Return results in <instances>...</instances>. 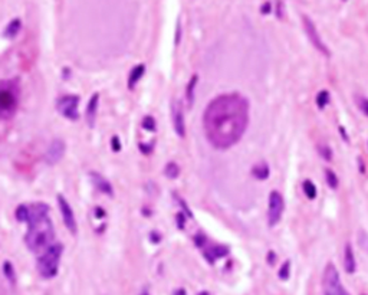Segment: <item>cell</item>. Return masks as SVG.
<instances>
[{"instance_id": "cell-17", "label": "cell", "mask_w": 368, "mask_h": 295, "mask_svg": "<svg viewBox=\"0 0 368 295\" xmlns=\"http://www.w3.org/2000/svg\"><path fill=\"white\" fill-rule=\"evenodd\" d=\"M20 26H22L20 19H13L9 25L6 26V29L3 32V36H5V38H9V39H13V38L19 33Z\"/></svg>"}, {"instance_id": "cell-25", "label": "cell", "mask_w": 368, "mask_h": 295, "mask_svg": "<svg viewBox=\"0 0 368 295\" xmlns=\"http://www.w3.org/2000/svg\"><path fill=\"white\" fill-rule=\"evenodd\" d=\"M3 272H5L6 278L10 281V284H15L16 275H15V269H13V266H12L10 262H5L3 264Z\"/></svg>"}, {"instance_id": "cell-29", "label": "cell", "mask_w": 368, "mask_h": 295, "mask_svg": "<svg viewBox=\"0 0 368 295\" xmlns=\"http://www.w3.org/2000/svg\"><path fill=\"white\" fill-rule=\"evenodd\" d=\"M320 154L321 157H324L325 160H331L332 158V151L328 146H320Z\"/></svg>"}, {"instance_id": "cell-4", "label": "cell", "mask_w": 368, "mask_h": 295, "mask_svg": "<svg viewBox=\"0 0 368 295\" xmlns=\"http://www.w3.org/2000/svg\"><path fill=\"white\" fill-rule=\"evenodd\" d=\"M322 286H324V294L325 295H349L348 291L342 286L339 274L335 265L328 264L324 276H322Z\"/></svg>"}, {"instance_id": "cell-30", "label": "cell", "mask_w": 368, "mask_h": 295, "mask_svg": "<svg viewBox=\"0 0 368 295\" xmlns=\"http://www.w3.org/2000/svg\"><path fill=\"white\" fill-rule=\"evenodd\" d=\"M357 102H358L359 109H361L365 115H368V99L364 98V97H358V98H357Z\"/></svg>"}, {"instance_id": "cell-1", "label": "cell", "mask_w": 368, "mask_h": 295, "mask_svg": "<svg viewBox=\"0 0 368 295\" xmlns=\"http://www.w3.org/2000/svg\"><path fill=\"white\" fill-rule=\"evenodd\" d=\"M206 137L219 150L239 143L249 126V102L240 94H223L214 98L204 111Z\"/></svg>"}, {"instance_id": "cell-14", "label": "cell", "mask_w": 368, "mask_h": 295, "mask_svg": "<svg viewBox=\"0 0 368 295\" xmlns=\"http://www.w3.org/2000/svg\"><path fill=\"white\" fill-rule=\"evenodd\" d=\"M98 104H99V95L94 94L89 102H88L87 107V123L89 127H94L95 126V120H97L98 114Z\"/></svg>"}, {"instance_id": "cell-24", "label": "cell", "mask_w": 368, "mask_h": 295, "mask_svg": "<svg viewBox=\"0 0 368 295\" xmlns=\"http://www.w3.org/2000/svg\"><path fill=\"white\" fill-rule=\"evenodd\" d=\"M330 102V92L328 91H321L320 94L317 95V105L320 108L327 107V104Z\"/></svg>"}, {"instance_id": "cell-15", "label": "cell", "mask_w": 368, "mask_h": 295, "mask_svg": "<svg viewBox=\"0 0 368 295\" xmlns=\"http://www.w3.org/2000/svg\"><path fill=\"white\" fill-rule=\"evenodd\" d=\"M344 268L348 274H354L357 269V262H355V256H354V251L352 246L347 244L344 248Z\"/></svg>"}, {"instance_id": "cell-22", "label": "cell", "mask_w": 368, "mask_h": 295, "mask_svg": "<svg viewBox=\"0 0 368 295\" xmlns=\"http://www.w3.org/2000/svg\"><path fill=\"white\" fill-rule=\"evenodd\" d=\"M164 173H165V176L167 177H170V179H175V177H178V173H180V168H178V166L175 164V163H168L167 166H165L164 168Z\"/></svg>"}, {"instance_id": "cell-21", "label": "cell", "mask_w": 368, "mask_h": 295, "mask_svg": "<svg viewBox=\"0 0 368 295\" xmlns=\"http://www.w3.org/2000/svg\"><path fill=\"white\" fill-rule=\"evenodd\" d=\"M302 187H303V192H305V195H306L308 199L312 200V199L317 197V187H315V185H314L311 180H305L303 185H302Z\"/></svg>"}, {"instance_id": "cell-11", "label": "cell", "mask_w": 368, "mask_h": 295, "mask_svg": "<svg viewBox=\"0 0 368 295\" xmlns=\"http://www.w3.org/2000/svg\"><path fill=\"white\" fill-rule=\"evenodd\" d=\"M173 126H174L175 134L178 137L186 136V123H184V112L181 108V102L173 104Z\"/></svg>"}, {"instance_id": "cell-9", "label": "cell", "mask_w": 368, "mask_h": 295, "mask_svg": "<svg viewBox=\"0 0 368 295\" xmlns=\"http://www.w3.org/2000/svg\"><path fill=\"white\" fill-rule=\"evenodd\" d=\"M58 205H59V210H60V215H62V219H64L65 226L68 227V230L71 232V233H72V235H75L78 230L77 219H75L74 210H72V207H71V205H69V202L67 200V199H65V197L62 196V195H59Z\"/></svg>"}, {"instance_id": "cell-28", "label": "cell", "mask_w": 368, "mask_h": 295, "mask_svg": "<svg viewBox=\"0 0 368 295\" xmlns=\"http://www.w3.org/2000/svg\"><path fill=\"white\" fill-rule=\"evenodd\" d=\"M143 127L147 131H155V120L150 115L143 118Z\"/></svg>"}, {"instance_id": "cell-10", "label": "cell", "mask_w": 368, "mask_h": 295, "mask_svg": "<svg viewBox=\"0 0 368 295\" xmlns=\"http://www.w3.org/2000/svg\"><path fill=\"white\" fill-rule=\"evenodd\" d=\"M65 154V143L62 140H53L45 153V161L48 164H56Z\"/></svg>"}, {"instance_id": "cell-12", "label": "cell", "mask_w": 368, "mask_h": 295, "mask_svg": "<svg viewBox=\"0 0 368 295\" xmlns=\"http://www.w3.org/2000/svg\"><path fill=\"white\" fill-rule=\"evenodd\" d=\"M89 177H91V182H92L94 187H97L99 192H102L104 195H108V196H112L114 195V190H112L111 183L102 174H99L97 171H91Z\"/></svg>"}, {"instance_id": "cell-20", "label": "cell", "mask_w": 368, "mask_h": 295, "mask_svg": "<svg viewBox=\"0 0 368 295\" xmlns=\"http://www.w3.org/2000/svg\"><path fill=\"white\" fill-rule=\"evenodd\" d=\"M15 216L16 219L19 220V222H25V223H28V219H29V209L26 205H20L18 209H16V212H15Z\"/></svg>"}, {"instance_id": "cell-7", "label": "cell", "mask_w": 368, "mask_h": 295, "mask_svg": "<svg viewBox=\"0 0 368 295\" xmlns=\"http://www.w3.org/2000/svg\"><path fill=\"white\" fill-rule=\"evenodd\" d=\"M78 104H79V98L77 95H64V97H60L58 99L56 108L64 117H67L71 121H75V120L79 118Z\"/></svg>"}, {"instance_id": "cell-19", "label": "cell", "mask_w": 368, "mask_h": 295, "mask_svg": "<svg viewBox=\"0 0 368 295\" xmlns=\"http://www.w3.org/2000/svg\"><path fill=\"white\" fill-rule=\"evenodd\" d=\"M252 173L256 179L265 180V179L269 177V167H268L266 163H261V164H256V166L252 168Z\"/></svg>"}, {"instance_id": "cell-13", "label": "cell", "mask_w": 368, "mask_h": 295, "mask_svg": "<svg viewBox=\"0 0 368 295\" xmlns=\"http://www.w3.org/2000/svg\"><path fill=\"white\" fill-rule=\"evenodd\" d=\"M227 254H229V249H227L226 246L210 245L207 246V248H204V258H206L210 264H213L216 259L223 258V256H226Z\"/></svg>"}, {"instance_id": "cell-2", "label": "cell", "mask_w": 368, "mask_h": 295, "mask_svg": "<svg viewBox=\"0 0 368 295\" xmlns=\"http://www.w3.org/2000/svg\"><path fill=\"white\" fill-rule=\"evenodd\" d=\"M53 241H55V232L49 216L30 222L29 230L25 236V242L32 252L46 251L49 246L55 244Z\"/></svg>"}, {"instance_id": "cell-18", "label": "cell", "mask_w": 368, "mask_h": 295, "mask_svg": "<svg viewBox=\"0 0 368 295\" xmlns=\"http://www.w3.org/2000/svg\"><path fill=\"white\" fill-rule=\"evenodd\" d=\"M197 81H199V77L193 75V78L189 81V85H187V89H186V98H187V102H189L190 107L194 104V91H196V87H197Z\"/></svg>"}, {"instance_id": "cell-36", "label": "cell", "mask_w": 368, "mask_h": 295, "mask_svg": "<svg viewBox=\"0 0 368 295\" xmlns=\"http://www.w3.org/2000/svg\"><path fill=\"white\" fill-rule=\"evenodd\" d=\"M141 295H150V294H148L147 291H144V292H143V294H141Z\"/></svg>"}, {"instance_id": "cell-31", "label": "cell", "mask_w": 368, "mask_h": 295, "mask_svg": "<svg viewBox=\"0 0 368 295\" xmlns=\"http://www.w3.org/2000/svg\"><path fill=\"white\" fill-rule=\"evenodd\" d=\"M111 144H112V150H114V151H119V150H121V143H119L118 137L112 138Z\"/></svg>"}, {"instance_id": "cell-3", "label": "cell", "mask_w": 368, "mask_h": 295, "mask_svg": "<svg viewBox=\"0 0 368 295\" xmlns=\"http://www.w3.org/2000/svg\"><path fill=\"white\" fill-rule=\"evenodd\" d=\"M64 252V246L55 242L53 245H50L38 258V271L40 276H43L45 279H50L58 274L59 262H60V256Z\"/></svg>"}, {"instance_id": "cell-6", "label": "cell", "mask_w": 368, "mask_h": 295, "mask_svg": "<svg viewBox=\"0 0 368 295\" xmlns=\"http://www.w3.org/2000/svg\"><path fill=\"white\" fill-rule=\"evenodd\" d=\"M283 210H285V202H283V197L281 193L278 192H272L269 195V209H268V222H269V226H275L279 223L282 215H283Z\"/></svg>"}, {"instance_id": "cell-34", "label": "cell", "mask_w": 368, "mask_h": 295, "mask_svg": "<svg viewBox=\"0 0 368 295\" xmlns=\"http://www.w3.org/2000/svg\"><path fill=\"white\" fill-rule=\"evenodd\" d=\"M174 295H186V291H184V289H177L174 292Z\"/></svg>"}, {"instance_id": "cell-5", "label": "cell", "mask_w": 368, "mask_h": 295, "mask_svg": "<svg viewBox=\"0 0 368 295\" xmlns=\"http://www.w3.org/2000/svg\"><path fill=\"white\" fill-rule=\"evenodd\" d=\"M16 91L13 87H10L8 82H0V114L2 115H10L16 109Z\"/></svg>"}, {"instance_id": "cell-16", "label": "cell", "mask_w": 368, "mask_h": 295, "mask_svg": "<svg viewBox=\"0 0 368 295\" xmlns=\"http://www.w3.org/2000/svg\"><path fill=\"white\" fill-rule=\"evenodd\" d=\"M144 72H146V67L144 65H137L136 68L131 71L130 77H128V88H134L137 84H138V81L143 78Z\"/></svg>"}, {"instance_id": "cell-32", "label": "cell", "mask_w": 368, "mask_h": 295, "mask_svg": "<svg viewBox=\"0 0 368 295\" xmlns=\"http://www.w3.org/2000/svg\"><path fill=\"white\" fill-rule=\"evenodd\" d=\"M180 33H181V26H180V23L177 25V35H175V43H178L180 42Z\"/></svg>"}, {"instance_id": "cell-33", "label": "cell", "mask_w": 368, "mask_h": 295, "mask_svg": "<svg viewBox=\"0 0 368 295\" xmlns=\"http://www.w3.org/2000/svg\"><path fill=\"white\" fill-rule=\"evenodd\" d=\"M268 259H269V264L272 265L273 261H275V254H273V252H269V258H268Z\"/></svg>"}, {"instance_id": "cell-35", "label": "cell", "mask_w": 368, "mask_h": 295, "mask_svg": "<svg viewBox=\"0 0 368 295\" xmlns=\"http://www.w3.org/2000/svg\"><path fill=\"white\" fill-rule=\"evenodd\" d=\"M199 295H210V294H209V292H206V291H203L202 294H199Z\"/></svg>"}, {"instance_id": "cell-27", "label": "cell", "mask_w": 368, "mask_h": 295, "mask_svg": "<svg viewBox=\"0 0 368 295\" xmlns=\"http://www.w3.org/2000/svg\"><path fill=\"white\" fill-rule=\"evenodd\" d=\"M289 272H291V262L289 261H286L283 265H282V268L279 269V278L281 279H283V281H286L288 278H289Z\"/></svg>"}, {"instance_id": "cell-8", "label": "cell", "mask_w": 368, "mask_h": 295, "mask_svg": "<svg viewBox=\"0 0 368 295\" xmlns=\"http://www.w3.org/2000/svg\"><path fill=\"white\" fill-rule=\"evenodd\" d=\"M303 26H305L306 35H308V38H310L311 43L315 46V49L318 50V52H321L322 55H325V56H330L331 55L330 49H328L327 45L322 42V38L320 36V33H318V30L315 28L314 22H312L310 18L303 16Z\"/></svg>"}, {"instance_id": "cell-23", "label": "cell", "mask_w": 368, "mask_h": 295, "mask_svg": "<svg viewBox=\"0 0 368 295\" xmlns=\"http://www.w3.org/2000/svg\"><path fill=\"white\" fill-rule=\"evenodd\" d=\"M325 174H327V183H328V186L331 187V189H337L338 187V177H337V174L332 171V170H330V168H327L325 170Z\"/></svg>"}, {"instance_id": "cell-26", "label": "cell", "mask_w": 368, "mask_h": 295, "mask_svg": "<svg viewBox=\"0 0 368 295\" xmlns=\"http://www.w3.org/2000/svg\"><path fill=\"white\" fill-rule=\"evenodd\" d=\"M358 245H359V248L364 251V252H367L368 254V233L367 232L361 230V232L358 233Z\"/></svg>"}]
</instances>
